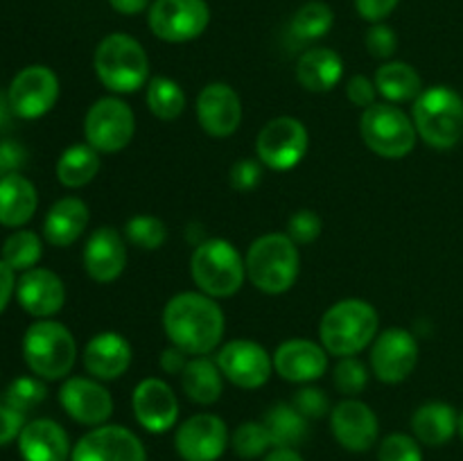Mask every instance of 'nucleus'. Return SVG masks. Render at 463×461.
<instances>
[{"instance_id": "f257e3e1", "label": "nucleus", "mask_w": 463, "mask_h": 461, "mask_svg": "<svg viewBox=\"0 0 463 461\" xmlns=\"http://www.w3.org/2000/svg\"><path fill=\"white\" fill-rule=\"evenodd\" d=\"M163 328L172 346L185 355H208L220 346L226 330L224 312L203 292H181L163 307Z\"/></svg>"}, {"instance_id": "f03ea898", "label": "nucleus", "mask_w": 463, "mask_h": 461, "mask_svg": "<svg viewBox=\"0 0 463 461\" xmlns=\"http://www.w3.org/2000/svg\"><path fill=\"white\" fill-rule=\"evenodd\" d=\"M378 310L364 298H342L326 310L319 324V343L335 357H351L373 343Z\"/></svg>"}, {"instance_id": "7ed1b4c3", "label": "nucleus", "mask_w": 463, "mask_h": 461, "mask_svg": "<svg viewBox=\"0 0 463 461\" xmlns=\"http://www.w3.org/2000/svg\"><path fill=\"white\" fill-rule=\"evenodd\" d=\"M244 265L253 287L276 296L292 289L297 283L301 253L298 244H294L288 233H265L251 242L244 256Z\"/></svg>"}, {"instance_id": "20e7f679", "label": "nucleus", "mask_w": 463, "mask_h": 461, "mask_svg": "<svg viewBox=\"0 0 463 461\" xmlns=\"http://www.w3.org/2000/svg\"><path fill=\"white\" fill-rule=\"evenodd\" d=\"M95 75L113 93H136L149 77V59L138 39L113 32L95 48Z\"/></svg>"}, {"instance_id": "39448f33", "label": "nucleus", "mask_w": 463, "mask_h": 461, "mask_svg": "<svg viewBox=\"0 0 463 461\" xmlns=\"http://www.w3.org/2000/svg\"><path fill=\"white\" fill-rule=\"evenodd\" d=\"M190 276L206 296L229 298L238 294L247 280V265L235 244L224 238H211L194 247Z\"/></svg>"}, {"instance_id": "423d86ee", "label": "nucleus", "mask_w": 463, "mask_h": 461, "mask_svg": "<svg viewBox=\"0 0 463 461\" xmlns=\"http://www.w3.org/2000/svg\"><path fill=\"white\" fill-rule=\"evenodd\" d=\"M414 127L419 138L434 149H450L463 138V98L450 86L425 89L414 99Z\"/></svg>"}, {"instance_id": "0eeeda50", "label": "nucleus", "mask_w": 463, "mask_h": 461, "mask_svg": "<svg viewBox=\"0 0 463 461\" xmlns=\"http://www.w3.org/2000/svg\"><path fill=\"white\" fill-rule=\"evenodd\" d=\"M23 357L36 378L61 380L75 366V337L59 321H34L23 337Z\"/></svg>"}, {"instance_id": "6e6552de", "label": "nucleus", "mask_w": 463, "mask_h": 461, "mask_svg": "<svg viewBox=\"0 0 463 461\" xmlns=\"http://www.w3.org/2000/svg\"><path fill=\"white\" fill-rule=\"evenodd\" d=\"M360 134L366 147L383 158H405L414 152L416 134L414 120L392 102H375L364 108L360 120Z\"/></svg>"}, {"instance_id": "1a4fd4ad", "label": "nucleus", "mask_w": 463, "mask_h": 461, "mask_svg": "<svg viewBox=\"0 0 463 461\" xmlns=\"http://www.w3.org/2000/svg\"><path fill=\"white\" fill-rule=\"evenodd\" d=\"M149 30L165 43L199 39L211 23L206 0H154L147 9Z\"/></svg>"}, {"instance_id": "9d476101", "label": "nucleus", "mask_w": 463, "mask_h": 461, "mask_svg": "<svg viewBox=\"0 0 463 461\" xmlns=\"http://www.w3.org/2000/svg\"><path fill=\"white\" fill-rule=\"evenodd\" d=\"M310 134L294 116H279L267 122L256 138V154L262 165L276 172L294 170L306 158Z\"/></svg>"}, {"instance_id": "9b49d317", "label": "nucleus", "mask_w": 463, "mask_h": 461, "mask_svg": "<svg viewBox=\"0 0 463 461\" xmlns=\"http://www.w3.org/2000/svg\"><path fill=\"white\" fill-rule=\"evenodd\" d=\"M136 116L120 98H99L84 118V138L93 149L116 154L131 143Z\"/></svg>"}, {"instance_id": "f8f14e48", "label": "nucleus", "mask_w": 463, "mask_h": 461, "mask_svg": "<svg viewBox=\"0 0 463 461\" xmlns=\"http://www.w3.org/2000/svg\"><path fill=\"white\" fill-rule=\"evenodd\" d=\"M222 375L240 389H260L269 382L274 360L253 339H231L215 357Z\"/></svg>"}, {"instance_id": "ddd939ff", "label": "nucleus", "mask_w": 463, "mask_h": 461, "mask_svg": "<svg viewBox=\"0 0 463 461\" xmlns=\"http://www.w3.org/2000/svg\"><path fill=\"white\" fill-rule=\"evenodd\" d=\"M369 362L380 382H405L419 364V342L410 330L389 328L373 339Z\"/></svg>"}, {"instance_id": "4468645a", "label": "nucleus", "mask_w": 463, "mask_h": 461, "mask_svg": "<svg viewBox=\"0 0 463 461\" xmlns=\"http://www.w3.org/2000/svg\"><path fill=\"white\" fill-rule=\"evenodd\" d=\"M59 99V80L52 68L27 66L9 84V108L23 120H36L45 116Z\"/></svg>"}, {"instance_id": "2eb2a0df", "label": "nucleus", "mask_w": 463, "mask_h": 461, "mask_svg": "<svg viewBox=\"0 0 463 461\" xmlns=\"http://www.w3.org/2000/svg\"><path fill=\"white\" fill-rule=\"evenodd\" d=\"M71 461H147V452L131 429L104 423L75 443Z\"/></svg>"}, {"instance_id": "dca6fc26", "label": "nucleus", "mask_w": 463, "mask_h": 461, "mask_svg": "<svg viewBox=\"0 0 463 461\" xmlns=\"http://www.w3.org/2000/svg\"><path fill=\"white\" fill-rule=\"evenodd\" d=\"M229 441V428L220 416L194 414L176 429L175 447L184 461H217Z\"/></svg>"}, {"instance_id": "f3484780", "label": "nucleus", "mask_w": 463, "mask_h": 461, "mask_svg": "<svg viewBox=\"0 0 463 461\" xmlns=\"http://www.w3.org/2000/svg\"><path fill=\"white\" fill-rule=\"evenodd\" d=\"M335 441L348 452H366L378 443L380 423L375 411L357 398H346L330 409Z\"/></svg>"}, {"instance_id": "a211bd4d", "label": "nucleus", "mask_w": 463, "mask_h": 461, "mask_svg": "<svg viewBox=\"0 0 463 461\" xmlns=\"http://www.w3.org/2000/svg\"><path fill=\"white\" fill-rule=\"evenodd\" d=\"M131 407L140 428L152 434L167 432L179 420V398L161 378H147L136 384Z\"/></svg>"}, {"instance_id": "6ab92c4d", "label": "nucleus", "mask_w": 463, "mask_h": 461, "mask_svg": "<svg viewBox=\"0 0 463 461\" xmlns=\"http://www.w3.org/2000/svg\"><path fill=\"white\" fill-rule=\"evenodd\" d=\"M59 402L72 420L99 428L113 414L111 391L95 378H68L59 389Z\"/></svg>"}, {"instance_id": "aec40b11", "label": "nucleus", "mask_w": 463, "mask_h": 461, "mask_svg": "<svg viewBox=\"0 0 463 461\" xmlns=\"http://www.w3.org/2000/svg\"><path fill=\"white\" fill-rule=\"evenodd\" d=\"M197 120L213 138H229L242 122V102L224 81L206 84L197 95Z\"/></svg>"}, {"instance_id": "412c9836", "label": "nucleus", "mask_w": 463, "mask_h": 461, "mask_svg": "<svg viewBox=\"0 0 463 461\" xmlns=\"http://www.w3.org/2000/svg\"><path fill=\"white\" fill-rule=\"evenodd\" d=\"M81 262L95 283H113L122 276L127 267V244L125 238L113 226H99L89 235L81 253Z\"/></svg>"}, {"instance_id": "4be33fe9", "label": "nucleus", "mask_w": 463, "mask_h": 461, "mask_svg": "<svg viewBox=\"0 0 463 461\" xmlns=\"http://www.w3.org/2000/svg\"><path fill=\"white\" fill-rule=\"evenodd\" d=\"M274 360V371L288 382H315L328 369V351L312 339L294 337L280 343Z\"/></svg>"}, {"instance_id": "5701e85b", "label": "nucleus", "mask_w": 463, "mask_h": 461, "mask_svg": "<svg viewBox=\"0 0 463 461\" xmlns=\"http://www.w3.org/2000/svg\"><path fill=\"white\" fill-rule=\"evenodd\" d=\"M16 298L27 315L36 319H50L66 303V287L54 271L34 267L23 271L21 278L16 280Z\"/></svg>"}, {"instance_id": "b1692460", "label": "nucleus", "mask_w": 463, "mask_h": 461, "mask_svg": "<svg viewBox=\"0 0 463 461\" xmlns=\"http://www.w3.org/2000/svg\"><path fill=\"white\" fill-rule=\"evenodd\" d=\"M131 343L120 333H98L84 348V366L95 380L109 382L127 373L131 366Z\"/></svg>"}, {"instance_id": "393cba45", "label": "nucleus", "mask_w": 463, "mask_h": 461, "mask_svg": "<svg viewBox=\"0 0 463 461\" xmlns=\"http://www.w3.org/2000/svg\"><path fill=\"white\" fill-rule=\"evenodd\" d=\"M18 452L23 461H68L72 450L66 429L57 420L36 419L18 434Z\"/></svg>"}, {"instance_id": "a878e982", "label": "nucleus", "mask_w": 463, "mask_h": 461, "mask_svg": "<svg viewBox=\"0 0 463 461\" xmlns=\"http://www.w3.org/2000/svg\"><path fill=\"white\" fill-rule=\"evenodd\" d=\"M90 220V211L84 199L63 197L50 206L43 220V238L52 247H71L86 230Z\"/></svg>"}, {"instance_id": "bb28decb", "label": "nucleus", "mask_w": 463, "mask_h": 461, "mask_svg": "<svg viewBox=\"0 0 463 461\" xmlns=\"http://www.w3.org/2000/svg\"><path fill=\"white\" fill-rule=\"evenodd\" d=\"M39 206L34 183L18 172L0 176V224L9 229L27 224Z\"/></svg>"}, {"instance_id": "cd10ccee", "label": "nucleus", "mask_w": 463, "mask_h": 461, "mask_svg": "<svg viewBox=\"0 0 463 461\" xmlns=\"http://www.w3.org/2000/svg\"><path fill=\"white\" fill-rule=\"evenodd\" d=\"M344 59L330 48H310L298 57L297 80L310 93H328L342 81Z\"/></svg>"}, {"instance_id": "c85d7f7f", "label": "nucleus", "mask_w": 463, "mask_h": 461, "mask_svg": "<svg viewBox=\"0 0 463 461\" xmlns=\"http://www.w3.org/2000/svg\"><path fill=\"white\" fill-rule=\"evenodd\" d=\"M411 429H414V437L419 443L432 447L446 446L459 432V414L448 402H425L411 416Z\"/></svg>"}, {"instance_id": "c756f323", "label": "nucleus", "mask_w": 463, "mask_h": 461, "mask_svg": "<svg viewBox=\"0 0 463 461\" xmlns=\"http://www.w3.org/2000/svg\"><path fill=\"white\" fill-rule=\"evenodd\" d=\"M179 378L184 393L197 405H213L220 400L222 391H224V375H222L217 362L206 355L190 357Z\"/></svg>"}, {"instance_id": "7c9ffc66", "label": "nucleus", "mask_w": 463, "mask_h": 461, "mask_svg": "<svg viewBox=\"0 0 463 461\" xmlns=\"http://www.w3.org/2000/svg\"><path fill=\"white\" fill-rule=\"evenodd\" d=\"M375 89L387 102H414L423 93V80L419 71L405 61H387L375 72Z\"/></svg>"}, {"instance_id": "2f4dec72", "label": "nucleus", "mask_w": 463, "mask_h": 461, "mask_svg": "<svg viewBox=\"0 0 463 461\" xmlns=\"http://www.w3.org/2000/svg\"><path fill=\"white\" fill-rule=\"evenodd\" d=\"M99 165L102 161H99L98 149L90 147L89 143L71 145L68 149H63L57 161V179L66 188H84L98 176Z\"/></svg>"}, {"instance_id": "473e14b6", "label": "nucleus", "mask_w": 463, "mask_h": 461, "mask_svg": "<svg viewBox=\"0 0 463 461\" xmlns=\"http://www.w3.org/2000/svg\"><path fill=\"white\" fill-rule=\"evenodd\" d=\"M265 428L269 429V437L274 447H298L307 437V423L310 420L306 416L298 414L294 405H274L262 419Z\"/></svg>"}, {"instance_id": "72a5a7b5", "label": "nucleus", "mask_w": 463, "mask_h": 461, "mask_svg": "<svg viewBox=\"0 0 463 461\" xmlns=\"http://www.w3.org/2000/svg\"><path fill=\"white\" fill-rule=\"evenodd\" d=\"M333 7L328 3H321V0H310L294 12L292 21H289V34L301 43H310V41L324 39L333 30Z\"/></svg>"}, {"instance_id": "f704fd0d", "label": "nucleus", "mask_w": 463, "mask_h": 461, "mask_svg": "<svg viewBox=\"0 0 463 461\" xmlns=\"http://www.w3.org/2000/svg\"><path fill=\"white\" fill-rule=\"evenodd\" d=\"M147 108L154 118L163 122H172L184 113L185 93L172 77H152L147 84Z\"/></svg>"}, {"instance_id": "c9c22d12", "label": "nucleus", "mask_w": 463, "mask_h": 461, "mask_svg": "<svg viewBox=\"0 0 463 461\" xmlns=\"http://www.w3.org/2000/svg\"><path fill=\"white\" fill-rule=\"evenodd\" d=\"M43 256V242L34 230H14L3 242V258L14 271L34 269Z\"/></svg>"}, {"instance_id": "e433bc0d", "label": "nucleus", "mask_w": 463, "mask_h": 461, "mask_svg": "<svg viewBox=\"0 0 463 461\" xmlns=\"http://www.w3.org/2000/svg\"><path fill=\"white\" fill-rule=\"evenodd\" d=\"M233 450L240 459H258V456H265L269 452V447H274L269 437V429L265 428V423H256V420H249V423L238 425V429L233 432Z\"/></svg>"}, {"instance_id": "4c0bfd02", "label": "nucleus", "mask_w": 463, "mask_h": 461, "mask_svg": "<svg viewBox=\"0 0 463 461\" xmlns=\"http://www.w3.org/2000/svg\"><path fill=\"white\" fill-rule=\"evenodd\" d=\"M127 242L145 251H156L167 240V226L154 215H134L125 224Z\"/></svg>"}, {"instance_id": "58836bf2", "label": "nucleus", "mask_w": 463, "mask_h": 461, "mask_svg": "<svg viewBox=\"0 0 463 461\" xmlns=\"http://www.w3.org/2000/svg\"><path fill=\"white\" fill-rule=\"evenodd\" d=\"M5 400L18 409L21 414H30L32 409L41 405V402L48 398V389H45L43 380L41 378H30V375H23V378H16L7 387V391L3 393Z\"/></svg>"}, {"instance_id": "ea45409f", "label": "nucleus", "mask_w": 463, "mask_h": 461, "mask_svg": "<svg viewBox=\"0 0 463 461\" xmlns=\"http://www.w3.org/2000/svg\"><path fill=\"white\" fill-rule=\"evenodd\" d=\"M333 382L335 389L344 396H357L366 389L369 384V369L362 360H357L355 355L351 357H339V362L335 364L333 371Z\"/></svg>"}, {"instance_id": "a19ab883", "label": "nucleus", "mask_w": 463, "mask_h": 461, "mask_svg": "<svg viewBox=\"0 0 463 461\" xmlns=\"http://www.w3.org/2000/svg\"><path fill=\"white\" fill-rule=\"evenodd\" d=\"M378 461H423V450L416 437L396 432L380 441Z\"/></svg>"}, {"instance_id": "79ce46f5", "label": "nucleus", "mask_w": 463, "mask_h": 461, "mask_svg": "<svg viewBox=\"0 0 463 461\" xmlns=\"http://www.w3.org/2000/svg\"><path fill=\"white\" fill-rule=\"evenodd\" d=\"M324 230V221L310 208L297 211L288 220V235L294 244H312Z\"/></svg>"}, {"instance_id": "37998d69", "label": "nucleus", "mask_w": 463, "mask_h": 461, "mask_svg": "<svg viewBox=\"0 0 463 461\" xmlns=\"http://www.w3.org/2000/svg\"><path fill=\"white\" fill-rule=\"evenodd\" d=\"M364 45L373 59H392L398 50V34L392 25L387 23H373L366 30Z\"/></svg>"}, {"instance_id": "c03bdc74", "label": "nucleus", "mask_w": 463, "mask_h": 461, "mask_svg": "<svg viewBox=\"0 0 463 461\" xmlns=\"http://www.w3.org/2000/svg\"><path fill=\"white\" fill-rule=\"evenodd\" d=\"M292 405H294V409H297L301 416H306L307 420L324 419V416L330 411L328 396H326V393L317 387L298 389L297 396H294V400H292Z\"/></svg>"}, {"instance_id": "a18cd8bd", "label": "nucleus", "mask_w": 463, "mask_h": 461, "mask_svg": "<svg viewBox=\"0 0 463 461\" xmlns=\"http://www.w3.org/2000/svg\"><path fill=\"white\" fill-rule=\"evenodd\" d=\"M262 179V165L253 158H240L233 163L229 172V181L238 193H249V190L258 188Z\"/></svg>"}, {"instance_id": "49530a36", "label": "nucleus", "mask_w": 463, "mask_h": 461, "mask_svg": "<svg viewBox=\"0 0 463 461\" xmlns=\"http://www.w3.org/2000/svg\"><path fill=\"white\" fill-rule=\"evenodd\" d=\"M23 428H25V414L14 409L5 400V396H0V446H7L14 438H18Z\"/></svg>"}, {"instance_id": "de8ad7c7", "label": "nucleus", "mask_w": 463, "mask_h": 461, "mask_svg": "<svg viewBox=\"0 0 463 461\" xmlns=\"http://www.w3.org/2000/svg\"><path fill=\"white\" fill-rule=\"evenodd\" d=\"M346 98L353 107L369 108L371 104H375V98H378L375 81L369 80V77H364V75L351 77L346 84Z\"/></svg>"}, {"instance_id": "09e8293b", "label": "nucleus", "mask_w": 463, "mask_h": 461, "mask_svg": "<svg viewBox=\"0 0 463 461\" xmlns=\"http://www.w3.org/2000/svg\"><path fill=\"white\" fill-rule=\"evenodd\" d=\"M398 5L401 0H355V12L373 25V23L387 21L396 12Z\"/></svg>"}, {"instance_id": "8fccbe9b", "label": "nucleus", "mask_w": 463, "mask_h": 461, "mask_svg": "<svg viewBox=\"0 0 463 461\" xmlns=\"http://www.w3.org/2000/svg\"><path fill=\"white\" fill-rule=\"evenodd\" d=\"M158 364H161V369L165 371L167 375H181L184 373L185 364H188V355H185L184 351H179L176 346H170L161 353Z\"/></svg>"}, {"instance_id": "3c124183", "label": "nucleus", "mask_w": 463, "mask_h": 461, "mask_svg": "<svg viewBox=\"0 0 463 461\" xmlns=\"http://www.w3.org/2000/svg\"><path fill=\"white\" fill-rule=\"evenodd\" d=\"M16 292V278H14V269L5 260H0V315L7 307L9 298Z\"/></svg>"}, {"instance_id": "603ef678", "label": "nucleus", "mask_w": 463, "mask_h": 461, "mask_svg": "<svg viewBox=\"0 0 463 461\" xmlns=\"http://www.w3.org/2000/svg\"><path fill=\"white\" fill-rule=\"evenodd\" d=\"M23 158H25V154H23V149L18 145H0V170L5 174H12L14 167L23 165Z\"/></svg>"}, {"instance_id": "864d4df0", "label": "nucleus", "mask_w": 463, "mask_h": 461, "mask_svg": "<svg viewBox=\"0 0 463 461\" xmlns=\"http://www.w3.org/2000/svg\"><path fill=\"white\" fill-rule=\"evenodd\" d=\"M113 12L122 14V16H138V14L147 12L152 0H109Z\"/></svg>"}, {"instance_id": "5fc2aeb1", "label": "nucleus", "mask_w": 463, "mask_h": 461, "mask_svg": "<svg viewBox=\"0 0 463 461\" xmlns=\"http://www.w3.org/2000/svg\"><path fill=\"white\" fill-rule=\"evenodd\" d=\"M262 461H303L297 447H271Z\"/></svg>"}, {"instance_id": "6e6d98bb", "label": "nucleus", "mask_w": 463, "mask_h": 461, "mask_svg": "<svg viewBox=\"0 0 463 461\" xmlns=\"http://www.w3.org/2000/svg\"><path fill=\"white\" fill-rule=\"evenodd\" d=\"M459 434H461V438H463V409H461V414H459Z\"/></svg>"}]
</instances>
